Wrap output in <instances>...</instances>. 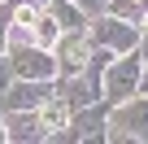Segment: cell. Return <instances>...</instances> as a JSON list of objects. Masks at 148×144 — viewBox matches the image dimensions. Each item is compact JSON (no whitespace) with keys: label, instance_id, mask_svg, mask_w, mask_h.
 Returning <instances> with one entry per match:
<instances>
[{"label":"cell","instance_id":"cell-1","mask_svg":"<svg viewBox=\"0 0 148 144\" xmlns=\"http://www.w3.org/2000/svg\"><path fill=\"white\" fill-rule=\"evenodd\" d=\"M113 135H148V101H139V105H122L118 114H113Z\"/></svg>","mask_w":148,"mask_h":144},{"label":"cell","instance_id":"cell-2","mask_svg":"<svg viewBox=\"0 0 148 144\" xmlns=\"http://www.w3.org/2000/svg\"><path fill=\"white\" fill-rule=\"evenodd\" d=\"M57 57H61V70L65 74H79V70L87 65V39L83 35H61V48H57Z\"/></svg>","mask_w":148,"mask_h":144},{"label":"cell","instance_id":"cell-3","mask_svg":"<svg viewBox=\"0 0 148 144\" xmlns=\"http://www.w3.org/2000/svg\"><path fill=\"white\" fill-rule=\"evenodd\" d=\"M135 79H139V57H122L118 65H109V74H105V88H109L113 96H126Z\"/></svg>","mask_w":148,"mask_h":144},{"label":"cell","instance_id":"cell-4","mask_svg":"<svg viewBox=\"0 0 148 144\" xmlns=\"http://www.w3.org/2000/svg\"><path fill=\"white\" fill-rule=\"evenodd\" d=\"M13 65L22 70L26 79H48V74H52V61H48L44 52H18V57H13Z\"/></svg>","mask_w":148,"mask_h":144},{"label":"cell","instance_id":"cell-5","mask_svg":"<svg viewBox=\"0 0 148 144\" xmlns=\"http://www.w3.org/2000/svg\"><path fill=\"white\" fill-rule=\"evenodd\" d=\"M65 122H70V105H65V96H52V101H44V114H39V127L57 131V127H65Z\"/></svg>","mask_w":148,"mask_h":144},{"label":"cell","instance_id":"cell-6","mask_svg":"<svg viewBox=\"0 0 148 144\" xmlns=\"http://www.w3.org/2000/svg\"><path fill=\"white\" fill-rule=\"evenodd\" d=\"M92 35H96V39H105V44H118V48L135 44V31H126V26H113V22H96V26H92Z\"/></svg>","mask_w":148,"mask_h":144},{"label":"cell","instance_id":"cell-7","mask_svg":"<svg viewBox=\"0 0 148 144\" xmlns=\"http://www.w3.org/2000/svg\"><path fill=\"white\" fill-rule=\"evenodd\" d=\"M39 101H44V88H39V83H18V88L9 92V105H18V109H22V105H39Z\"/></svg>","mask_w":148,"mask_h":144},{"label":"cell","instance_id":"cell-8","mask_svg":"<svg viewBox=\"0 0 148 144\" xmlns=\"http://www.w3.org/2000/svg\"><path fill=\"white\" fill-rule=\"evenodd\" d=\"M31 31H35V39H39L44 48L61 39V22H57V18H35V26H31Z\"/></svg>","mask_w":148,"mask_h":144},{"label":"cell","instance_id":"cell-9","mask_svg":"<svg viewBox=\"0 0 148 144\" xmlns=\"http://www.w3.org/2000/svg\"><path fill=\"white\" fill-rule=\"evenodd\" d=\"M35 127H39V118H13V131H5V135H18V140H31V135H39Z\"/></svg>","mask_w":148,"mask_h":144},{"label":"cell","instance_id":"cell-10","mask_svg":"<svg viewBox=\"0 0 148 144\" xmlns=\"http://www.w3.org/2000/svg\"><path fill=\"white\" fill-rule=\"evenodd\" d=\"M113 13L118 18H139V0H113Z\"/></svg>","mask_w":148,"mask_h":144},{"label":"cell","instance_id":"cell-11","mask_svg":"<svg viewBox=\"0 0 148 144\" xmlns=\"http://www.w3.org/2000/svg\"><path fill=\"white\" fill-rule=\"evenodd\" d=\"M35 18H39V13H35L31 5H22V9H18V26H22V31H31V26H35Z\"/></svg>","mask_w":148,"mask_h":144},{"label":"cell","instance_id":"cell-12","mask_svg":"<svg viewBox=\"0 0 148 144\" xmlns=\"http://www.w3.org/2000/svg\"><path fill=\"white\" fill-rule=\"evenodd\" d=\"M96 122H100L96 114H83V118H79V135H92V131H96Z\"/></svg>","mask_w":148,"mask_h":144},{"label":"cell","instance_id":"cell-13","mask_svg":"<svg viewBox=\"0 0 148 144\" xmlns=\"http://www.w3.org/2000/svg\"><path fill=\"white\" fill-rule=\"evenodd\" d=\"M5 26H9V13L0 9V44H5Z\"/></svg>","mask_w":148,"mask_h":144},{"label":"cell","instance_id":"cell-14","mask_svg":"<svg viewBox=\"0 0 148 144\" xmlns=\"http://www.w3.org/2000/svg\"><path fill=\"white\" fill-rule=\"evenodd\" d=\"M79 5H87V9H92V13H96V9H100V0H79Z\"/></svg>","mask_w":148,"mask_h":144},{"label":"cell","instance_id":"cell-15","mask_svg":"<svg viewBox=\"0 0 148 144\" xmlns=\"http://www.w3.org/2000/svg\"><path fill=\"white\" fill-rule=\"evenodd\" d=\"M0 83H5V70H0Z\"/></svg>","mask_w":148,"mask_h":144},{"label":"cell","instance_id":"cell-16","mask_svg":"<svg viewBox=\"0 0 148 144\" xmlns=\"http://www.w3.org/2000/svg\"><path fill=\"white\" fill-rule=\"evenodd\" d=\"M0 140H5V131H0Z\"/></svg>","mask_w":148,"mask_h":144}]
</instances>
